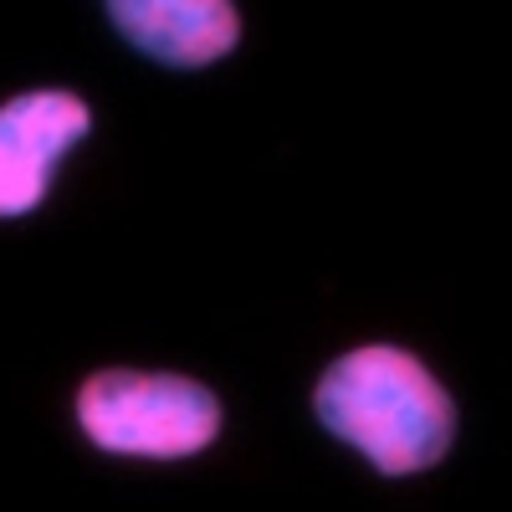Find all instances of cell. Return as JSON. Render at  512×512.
<instances>
[{
	"mask_svg": "<svg viewBox=\"0 0 512 512\" xmlns=\"http://www.w3.org/2000/svg\"><path fill=\"white\" fill-rule=\"evenodd\" d=\"M77 425L113 456L180 461L221 436V400L185 374L98 369L77 390Z\"/></svg>",
	"mask_w": 512,
	"mask_h": 512,
	"instance_id": "obj_2",
	"label": "cell"
},
{
	"mask_svg": "<svg viewBox=\"0 0 512 512\" xmlns=\"http://www.w3.org/2000/svg\"><path fill=\"white\" fill-rule=\"evenodd\" d=\"M313 410L384 477H415L436 466L456 441V405L441 379L395 344L338 354L313 390Z\"/></svg>",
	"mask_w": 512,
	"mask_h": 512,
	"instance_id": "obj_1",
	"label": "cell"
},
{
	"mask_svg": "<svg viewBox=\"0 0 512 512\" xmlns=\"http://www.w3.org/2000/svg\"><path fill=\"white\" fill-rule=\"evenodd\" d=\"M93 128V113L67 88H31L0 103V221L31 216L47 200L52 164Z\"/></svg>",
	"mask_w": 512,
	"mask_h": 512,
	"instance_id": "obj_3",
	"label": "cell"
},
{
	"mask_svg": "<svg viewBox=\"0 0 512 512\" xmlns=\"http://www.w3.org/2000/svg\"><path fill=\"white\" fill-rule=\"evenodd\" d=\"M113 31L159 67H210L236 52L241 6L236 0H103Z\"/></svg>",
	"mask_w": 512,
	"mask_h": 512,
	"instance_id": "obj_4",
	"label": "cell"
}]
</instances>
